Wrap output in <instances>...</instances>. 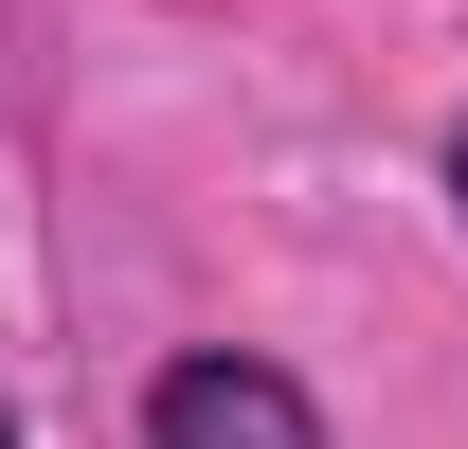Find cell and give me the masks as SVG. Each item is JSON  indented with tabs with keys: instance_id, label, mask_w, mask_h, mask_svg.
Segmentation results:
<instances>
[{
	"instance_id": "6da1fadb",
	"label": "cell",
	"mask_w": 468,
	"mask_h": 449,
	"mask_svg": "<svg viewBox=\"0 0 468 449\" xmlns=\"http://www.w3.org/2000/svg\"><path fill=\"white\" fill-rule=\"evenodd\" d=\"M144 449H324V413H306V378H271V360H163V395H144Z\"/></svg>"
},
{
	"instance_id": "7a4b0ae2",
	"label": "cell",
	"mask_w": 468,
	"mask_h": 449,
	"mask_svg": "<svg viewBox=\"0 0 468 449\" xmlns=\"http://www.w3.org/2000/svg\"><path fill=\"white\" fill-rule=\"evenodd\" d=\"M451 216H468V109H451Z\"/></svg>"
},
{
	"instance_id": "3957f363",
	"label": "cell",
	"mask_w": 468,
	"mask_h": 449,
	"mask_svg": "<svg viewBox=\"0 0 468 449\" xmlns=\"http://www.w3.org/2000/svg\"><path fill=\"white\" fill-rule=\"evenodd\" d=\"M0 449H18V413H0Z\"/></svg>"
}]
</instances>
